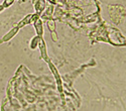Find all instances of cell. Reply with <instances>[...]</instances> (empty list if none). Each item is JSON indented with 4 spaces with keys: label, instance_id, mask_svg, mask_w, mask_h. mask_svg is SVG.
<instances>
[{
    "label": "cell",
    "instance_id": "6da1fadb",
    "mask_svg": "<svg viewBox=\"0 0 126 111\" xmlns=\"http://www.w3.org/2000/svg\"><path fill=\"white\" fill-rule=\"evenodd\" d=\"M109 13L111 16V19L114 21V23H120L123 21V19L126 16V12L124 7L120 6V5H114V6H109Z\"/></svg>",
    "mask_w": 126,
    "mask_h": 111
},
{
    "label": "cell",
    "instance_id": "8992f818",
    "mask_svg": "<svg viewBox=\"0 0 126 111\" xmlns=\"http://www.w3.org/2000/svg\"><path fill=\"white\" fill-rule=\"evenodd\" d=\"M34 5V9H35V12L41 14L47 7V0H37V1L33 4Z\"/></svg>",
    "mask_w": 126,
    "mask_h": 111
},
{
    "label": "cell",
    "instance_id": "2e32d148",
    "mask_svg": "<svg viewBox=\"0 0 126 111\" xmlns=\"http://www.w3.org/2000/svg\"><path fill=\"white\" fill-rule=\"evenodd\" d=\"M36 1H37V0H32V1H31V2H32V4H34Z\"/></svg>",
    "mask_w": 126,
    "mask_h": 111
},
{
    "label": "cell",
    "instance_id": "9c48e42d",
    "mask_svg": "<svg viewBox=\"0 0 126 111\" xmlns=\"http://www.w3.org/2000/svg\"><path fill=\"white\" fill-rule=\"evenodd\" d=\"M54 11H55V7L54 5H48L47 8H46V11L45 13L40 16L41 19H45V20H47L49 18H52V14H54Z\"/></svg>",
    "mask_w": 126,
    "mask_h": 111
},
{
    "label": "cell",
    "instance_id": "8fae6325",
    "mask_svg": "<svg viewBox=\"0 0 126 111\" xmlns=\"http://www.w3.org/2000/svg\"><path fill=\"white\" fill-rule=\"evenodd\" d=\"M43 37V36H39V35H35L34 37H32V39H31V42H30V48L31 49H35L37 47H38V44H39V40L40 38Z\"/></svg>",
    "mask_w": 126,
    "mask_h": 111
},
{
    "label": "cell",
    "instance_id": "7c38bea8",
    "mask_svg": "<svg viewBox=\"0 0 126 111\" xmlns=\"http://www.w3.org/2000/svg\"><path fill=\"white\" fill-rule=\"evenodd\" d=\"M14 1L15 0H4V2H3V6L5 7V8H8V7H10L13 3H14Z\"/></svg>",
    "mask_w": 126,
    "mask_h": 111
},
{
    "label": "cell",
    "instance_id": "3957f363",
    "mask_svg": "<svg viewBox=\"0 0 126 111\" xmlns=\"http://www.w3.org/2000/svg\"><path fill=\"white\" fill-rule=\"evenodd\" d=\"M47 28L50 32V36H51V39L54 40L55 43H57L59 38H58V34H57V25H56V20L55 18H49L47 20Z\"/></svg>",
    "mask_w": 126,
    "mask_h": 111
},
{
    "label": "cell",
    "instance_id": "4fadbf2b",
    "mask_svg": "<svg viewBox=\"0 0 126 111\" xmlns=\"http://www.w3.org/2000/svg\"><path fill=\"white\" fill-rule=\"evenodd\" d=\"M38 18H40V14L39 13H33L32 15H31V23H33L35 20H37Z\"/></svg>",
    "mask_w": 126,
    "mask_h": 111
},
{
    "label": "cell",
    "instance_id": "7a4b0ae2",
    "mask_svg": "<svg viewBox=\"0 0 126 111\" xmlns=\"http://www.w3.org/2000/svg\"><path fill=\"white\" fill-rule=\"evenodd\" d=\"M47 65H48V67H49V69H50V71H51V73L54 74V77H55V79H56V81H57V87H58V90H59V92L60 93H63V82H62V78H61V76H60V74H59V71L57 70V68H56V66L52 64L50 61L47 63Z\"/></svg>",
    "mask_w": 126,
    "mask_h": 111
},
{
    "label": "cell",
    "instance_id": "9a60e30c",
    "mask_svg": "<svg viewBox=\"0 0 126 111\" xmlns=\"http://www.w3.org/2000/svg\"><path fill=\"white\" fill-rule=\"evenodd\" d=\"M4 9H5V7H4V6L2 5V4H1V5H0V12H2V11H3V10H4Z\"/></svg>",
    "mask_w": 126,
    "mask_h": 111
},
{
    "label": "cell",
    "instance_id": "52a82bcc",
    "mask_svg": "<svg viewBox=\"0 0 126 111\" xmlns=\"http://www.w3.org/2000/svg\"><path fill=\"white\" fill-rule=\"evenodd\" d=\"M99 17V14L98 13H93L91 15H87L85 17H81L78 19V21L81 22V23H89V22H94L96 21L97 18Z\"/></svg>",
    "mask_w": 126,
    "mask_h": 111
},
{
    "label": "cell",
    "instance_id": "5b68a950",
    "mask_svg": "<svg viewBox=\"0 0 126 111\" xmlns=\"http://www.w3.org/2000/svg\"><path fill=\"white\" fill-rule=\"evenodd\" d=\"M18 30H19V28H18L17 26L13 27L8 33H6L2 38H0V44H3V43H6V42H9V40L11 39L13 36L16 35V33L18 32Z\"/></svg>",
    "mask_w": 126,
    "mask_h": 111
},
{
    "label": "cell",
    "instance_id": "ba28073f",
    "mask_svg": "<svg viewBox=\"0 0 126 111\" xmlns=\"http://www.w3.org/2000/svg\"><path fill=\"white\" fill-rule=\"evenodd\" d=\"M33 26L35 28V32H36V34L39 35V36H43L44 35V24H43V20L41 18H38L37 20L33 22Z\"/></svg>",
    "mask_w": 126,
    "mask_h": 111
},
{
    "label": "cell",
    "instance_id": "5bb4252c",
    "mask_svg": "<svg viewBox=\"0 0 126 111\" xmlns=\"http://www.w3.org/2000/svg\"><path fill=\"white\" fill-rule=\"evenodd\" d=\"M47 1H48L49 4H51V5H57L58 4V0H47Z\"/></svg>",
    "mask_w": 126,
    "mask_h": 111
},
{
    "label": "cell",
    "instance_id": "277c9868",
    "mask_svg": "<svg viewBox=\"0 0 126 111\" xmlns=\"http://www.w3.org/2000/svg\"><path fill=\"white\" fill-rule=\"evenodd\" d=\"M38 48H39V50H40V58L47 64L50 60H49V58L47 56V45H46V42H45V39L43 37H41L40 40H39Z\"/></svg>",
    "mask_w": 126,
    "mask_h": 111
},
{
    "label": "cell",
    "instance_id": "30bf717a",
    "mask_svg": "<svg viewBox=\"0 0 126 111\" xmlns=\"http://www.w3.org/2000/svg\"><path fill=\"white\" fill-rule=\"evenodd\" d=\"M31 15H32V14H28V15H26L23 19L20 20V21L18 22V24H17L16 26L20 29V28H22L23 26H25V25H27V24H30V23H31Z\"/></svg>",
    "mask_w": 126,
    "mask_h": 111
}]
</instances>
